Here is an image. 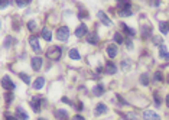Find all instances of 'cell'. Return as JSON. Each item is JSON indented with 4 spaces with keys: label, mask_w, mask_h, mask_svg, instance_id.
Here are the masks:
<instances>
[{
    "label": "cell",
    "mask_w": 169,
    "mask_h": 120,
    "mask_svg": "<svg viewBox=\"0 0 169 120\" xmlns=\"http://www.w3.org/2000/svg\"><path fill=\"white\" fill-rule=\"evenodd\" d=\"M143 117H145V120H160V116L156 111H152V110L143 111Z\"/></svg>",
    "instance_id": "5b68a950"
},
{
    "label": "cell",
    "mask_w": 169,
    "mask_h": 120,
    "mask_svg": "<svg viewBox=\"0 0 169 120\" xmlns=\"http://www.w3.org/2000/svg\"><path fill=\"white\" fill-rule=\"evenodd\" d=\"M19 77H20L22 80H23L25 84H29V82H30V78H29L28 74H23V72H20V74H19Z\"/></svg>",
    "instance_id": "d4e9b609"
},
{
    "label": "cell",
    "mask_w": 169,
    "mask_h": 120,
    "mask_svg": "<svg viewBox=\"0 0 169 120\" xmlns=\"http://www.w3.org/2000/svg\"><path fill=\"white\" fill-rule=\"evenodd\" d=\"M153 42L156 43V45H162V38H159V36H155V38H153Z\"/></svg>",
    "instance_id": "d6a6232c"
},
{
    "label": "cell",
    "mask_w": 169,
    "mask_h": 120,
    "mask_svg": "<svg viewBox=\"0 0 169 120\" xmlns=\"http://www.w3.org/2000/svg\"><path fill=\"white\" fill-rule=\"evenodd\" d=\"M46 57L54 59V61H58V59L61 58V48H59V46H52L46 52Z\"/></svg>",
    "instance_id": "3957f363"
},
{
    "label": "cell",
    "mask_w": 169,
    "mask_h": 120,
    "mask_svg": "<svg viewBox=\"0 0 169 120\" xmlns=\"http://www.w3.org/2000/svg\"><path fill=\"white\" fill-rule=\"evenodd\" d=\"M97 16H99V19L101 20V22H103L106 26H110V25H111V20H110V18H108V16L104 13V12H99V13H97Z\"/></svg>",
    "instance_id": "8fae6325"
},
{
    "label": "cell",
    "mask_w": 169,
    "mask_h": 120,
    "mask_svg": "<svg viewBox=\"0 0 169 120\" xmlns=\"http://www.w3.org/2000/svg\"><path fill=\"white\" fill-rule=\"evenodd\" d=\"M87 42L91 43V45H97V43H99V36L95 34L88 35V36H87Z\"/></svg>",
    "instance_id": "d6986e66"
},
{
    "label": "cell",
    "mask_w": 169,
    "mask_h": 120,
    "mask_svg": "<svg viewBox=\"0 0 169 120\" xmlns=\"http://www.w3.org/2000/svg\"><path fill=\"white\" fill-rule=\"evenodd\" d=\"M42 67V58L41 57H33L32 58V68L33 71H39Z\"/></svg>",
    "instance_id": "9c48e42d"
},
{
    "label": "cell",
    "mask_w": 169,
    "mask_h": 120,
    "mask_svg": "<svg viewBox=\"0 0 169 120\" xmlns=\"http://www.w3.org/2000/svg\"><path fill=\"white\" fill-rule=\"evenodd\" d=\"M43 86H45V78L43 77H38L36 80L33 81V88H35V90H41Z\"/></svg>",
    "instance_id": "7c38bea8"
},
{
    "label": "cell",
    "mask_w": 169,
    "mask_h": 120,
    "mask_svg": "<svg viewBox=\"0 0 169 120\" xmlns=\"http://www.w3.org/2000/svg\"><path fill=\"white\" fill-rule=\"evenodd\" d=\"M16 114H18L19 120H28L29 119L28 114H26V111H25L22 107H18V109H16Z\"/></svg>",
    "instance_id": "9a60e30c"
},
{
    "label": "cell",
    "mask_w": 169,
    "mask_h": 120,
    "mask_svg": "<svg viewBox=\"0 0 169 120\" xmlns=\"http://www.w3.org/2000/svg\"><path fill=\"white\" fill-rule=\"evenodd\" d=\"M103 93H104V87L101 86V84H99V86H95V87L93 88V94H94V96L100 97L101 94H103Z\"/></svg>",
    "instance_id": "ffe728a7"
},
{
    "label": "cell",
    "mask_w": 169,
    "mask_h": 120,
    "mask_svg": "<svg viewBox=\"0 0 169 120\" xmlns=\"http://www.w3.org/2000/svg\"><path fill=\"white\" fill-rule=\"evenodd\" d=\"M153 97H155V103H156V106H160V101H162V98L159 97V93L155 91V93H153Z\"/></svg>",
    "instance_id": "83f0119b"
},
{
    "label": "cell",
    "mask_w": 169,
    "mask_h": 120,
    "mask_svg": "<svg viewBox=\"0 0 169 120\" xmlns=\"http://www.w3.org/2000/svg\"><path fill=\"white\" fill-rule=\"evenodd\" d=\"M107 54L110 58H114L116 55H117V46L114 45V43H110L107 46Z\"/></svg>",
    "instance_id": "4fadbf2b"
},
{
    "label": "cell",
    "mask_w": 169,
    "mask_h": 120,
    "mask_svg": "<svg viewBox=\"0 0 169 120\" xmlns=\"http://www.w3.org/2000/svg\"><path fill=\"white\" fill-rule=\"evenodd\" d=\"M39 120H45V119H39Z\"/></svg>",
    "instance_id": "60d3db41"
},
{
    "label": "cell",
    "mask_w": 169,
    "mask_h": 120,
    "mask_svg": "<svg viewBox=\"0 0 169 120\" xmlns=\"http://www.w3.org/2000/svg\"><path fill=\"white\" fill-rule=\"evenodd\" d=\"M12 42H13V39H12V38H7V41L5 42V46H9V45H10Z\"/></svg>",
    "instance_id": "e575fe53"
},
{
    "label": "cell",
    "mask_w": 169,
    "mask_h": 120,
    "mask_svg": "<svg viewBox=\"0 0 169 120\" xmlns=\"http://www.w3.org/2000/svg\"><path fill=\"white\" fill-rule=\"evenodd\" d=\"M104 113H107V106L103 104V103H99L97 107H95V110H94V114H95V116H101V114H104Z\"/></svg>",
    "instance_id": "30bf717a"
},
{
    "label": "cell",
    "mask_w": 169,
    "mask_h": 120,
    "mask_svg": "<svg viewBox=\"0 0 169 120\" xmlns=\"http://www.w3.org/2000/svg\"><path fill=\"white\" fill-rule=\"evenodd\" d=\"M68 38H70V29L66 28V26H61V28L56 30V39L65 42V41H68Z\"/></svg>",
    "instance_id": "7a4b0ae2"
},
{
    "label": "cell",
    "mask_w": 169,
    "mask_h": 120,
    "mask_svg": "<svg viewBox=\"0 0 169 120\" xmlns=\"http://www.w3.org/2000/svg\"><path fill=\"white\" fill-rule=\"evenodd\" d=\"M124 117H126V120H136L135 113H127V114H124Z\"/></svg>",
    "instance_id": "4dcf8cb0"
},
{
    "label": "cell",
    "mask_w": 169,
    "mask_h": 120,
    "mask_svg": "<svg viewBox=\"0 0 169 120\" xmlns=\"http://www.w3.org/2000/svg\"><path fill=\"white\" fill-rule=\"evenodd\" d=\"M114 41H116V43H123L122 34H114Z\"/></svg>",
    "instance_id": "f1b7e54d"
},
{
    "label": "cell",
    "mask_w": 169,
    "mask_h": 120,
    "mask_svg": "<svg viewBox=\"0 0 169 120\" xmlns=\"http://www.w3.org/2000/svg\"><path fill=\"white\" fill-rule=\"evenodd\" d=\"M116 71H117V68H116V65L113 62L106 64V72H107V74H116Z\"/></svg>",
    "instance_id": "2e32d148"
},
{
    "label": "cell",
    "mask_w": 169,
    "mask_h": 120,
    "mask_svg": "<svg viewBox=\"0 0 169 120\" xmlns=\"http://www.w3.org/2000/svg\"><path fill=\"white\" fill-rule=\"evenodd\" d=\"M123 29H124V32H127V34H129V36H135V30H133V29H130L129 26L123 25Z\"/></svg>",
    "instance_id": "4316f807"
},
{
    "label": "cell",
    "mask_w": 169,
    "mask_h": 120,
    "mask_svg": "<svg viewBox=\"0 0 169 120\" xmlns=\"http://www.w3.org/2000/svg\"><path fill=\"white\" fill-rule=\"evenodd\" d=\"M29 43H30V46H32V49L35 51V52H39V51H41V46H39V42H38V38L35 36V35H32V36L29 38Z\"/></svg>",
    "instance_id": "52a82bcc"
},
{
    "label": "cell",
    "mask_w": 169,
    "mask_h": 120,
    "mask_svg": "<svg viewBox=\"0 0 169 120\" xmlns=\"http://www.w3.org/2000/svg\"><path fill=\"white\" fill-rule=\"evenodd\" d=\"M150 30H152V28H150V25L149 26H143V29H142V34H143V36H147V34H150Z\"/></svg>",
    "instance_id": "484cf974"
},
{
    "label": "cell",
    "mask_w": 169,
    "mask_h": 120,
    "mask_svg": "<svg viewBox=\"0 0 169 120\" xmlns=\"http://www.w3.org/2000/svg\"><path fill=\"white\" fill-rule=\"evenodd\" d=\"M87 32H88V29H87V26H85L84 23H80V26L75 29V36H78V38H81V36H84V35H87Z\"/></svg>",
    "instance_id": "ba28073f"
},
{
    "label": "cell",
    "mask_w": 169,
    "mask_h": 120,
    "mask_svg": "<svg viewBox=\"0 0 169 120\" xmlns=\"http://www.w3.org/2000/svg\"><path fill=\"white\" fill-rule=\"evenodd\" d=\"M168 82H169V75H168Z\"/></svg>",
    "instance_id": "ab89813d"
},
{
    "label": "cell",
    "mask_w": 169,
    "mask_h": 120,
    "mask_svg": "<svg viewBox=\"0 0 169 120\" xmlns=\"http://www.w3.org/2000/svg\"><path fill=\"white\" fill-rule=\"evenodd\" d=\"M162 78H163V77H162V72L158 71L155 74V81H162Z\"/></svg>",
    "instance_id": "1f68e13d"
},
{
    "label": "cell",
    "mask_w": 169,
    "mask_h": 120,
    "mask_svg": "<svg viewBox=\"0 0 169 120\" xmlns=\"http://www.w3.org/2000/svg\"><path fill=\"white\" fill-rule=\"evenodd\" d=\"M29 2H22V0H16V5L18 6H26Z\"/></svg>",
    "instance_id": "836d02e7"
},
{
    "label": "cell",
    "mask_w": 169,
    "mask_h": 120,
    "mask_svg": "<svg viewBox=\"0 0 169 120\" xmlns=\"http://www.w3.org/2000/svg\"><path fill=\"white\" fill-rule=\"evenodd\" d=\"M6 120H18L16 116H6Z\"/></svg>",
    "instance_id": "8d00e7d4"
},
{
    "label": "cell",
    "mask_w": 169,
    "mask_h": 120,
    "mask_svg": "<svg viewBox=\"0 0 169 120\" xmlns=\"http://www.w3.org/2000/svg\"><path fill=\"white\" fill-rule=\"evenodd\" d=\"M42 38L46 41V42H49L52 39V34H51V30L49 29H46V28H43L42 29Z\"/></svg>",
    "instance_id": "44dd1931"
},
{
    "label": "cell",
    "mask_w": 169,
    "mask_h": 120,
    "mask_svg": "<svg viewBox=\"0 0 169 120\" xmlns=\"http://www.w3.org/2000/svg\"><path fill=\"white\" fill-rule=\"evenodd\" d=\"M140 81H142L143 86H147V84H149V75H147V74H142V75H140Z\"/></svg>",
    "instance_id": "cb8c5ba5"
},
{
    "label": "cell",
    "mask_w": 169,
    "mask_h": 120,
    "mask_svg": "<svg viewBox=\"0 0 169 120\" xmlns=\"http://www.w3.org/2000/svg\"><path fill=\"white\" fill-rule=\"evenodd\" d=\"M166 106L169 107V94H168V96H166Z\"/></svg>",
    "instance_id": "f35d334b"
},
{
    "label": "cell",
    "mask_w": 169,
    "mask_h": 120,
    "mask_svg": "<svg viewBox=\"0 0 169 120\" xmlns=\"http://www.w3.org/2000/svg\"><path fill=\"white\" fill-rule=\"evenodd\" d=\"M131 68V61L126 59V61H122V70L123 71H129Z\"/></svg>",
    "instance_id": "603a6c76"
},
{
    "label": "cell",
    "mask_w": 169,
    "mask_h": 120,
    "mask_svg": "<svg viewBox=\"0 0 169 120\" xmlns=\"http://www.w3.org/2000/svg\"><path fill=\"white\" fill-rule=\"evenodd\" d=\"M41 104H42V97H33L30 100V107L35 113H39L41 111Z\"/></svg>",
    "instance_id": "277c9868"
},
{
    "label": "cell",
    "mask_w": 169,
    "mask_h": 120,
    "mask_svg": "<svg viewBox=\"0 0 169 120\" xmlns=\"http://www.w3.org/2000/svg\"><path fill=\"white\" fill-rule=\"evenodd\" d=\"M77 110H82V103H77Z\"/></svg>",
    "instance_id": "74e56055"
},
{
    "label": "cell",
    "mask_w": 169,
    "mask_h": 120,
    "mask_svg": "<svg viewBox=\"0 0 169 120\" xmlns=\"http://www.w3.org/2000/svg\"><path fill=\"white\" fill-rule=\"evenodd\" d=\"M117 10H119V14H120V16H131L130 3H129V2H119Z\"/></svg>",
    "instance_id": "6da1fadb"
},
{
    "label": "cell",
    "mask_w": 169,
    "mask_h": 120,
    "mask_svg": "<svg viewBox=\"0 0 169 120\" xmlns=\"http://www.w3.org/2000/svg\"><path fill=\"white\" fill-rule=\"evenodd\" d=\"M28 28H29V30H35V29H36V22H35V20H30L28 23Z\"/></svg>",
    "instance_id": "f546056e"
},
{
    "label": "cell",
    "mask_w": 169,
    "mask_h": 120,
    "mask_svg": "<svg viewBox=\"0 0 169 120\" xmlns=\"http://www.w3.org/2000/svg\"><path fill=\"white\" fill-rule=\"evenodd\" d=\"M159 30L163 35H166L169 32V22H160L159 23Z\"/></svg>",
    "instance_id": "e0dca14e"
},
{
    "label": "cell",
    "mask_w": 169,
    "mask_h": 120,
    "mask_svg": "<svg viewBox=\"0 0 169 120\" xmlns=\"http://www.w3.org/2000/svg\"><path fill=\"white\" fill-rule=\"evenodd\" d=\"M2 86L5 87L6 90H13L14 88V84H13V81H12V80H10V77H7V75H5V77H3V81H2Z\"/></svg>",
    "instance_id": "8992f818"
},
{
    "label": "cell",
    "mask_w": 169,
    "mask_h": 120,
    "mask_svg": "<svg viewBox=\"0 0 169 120\" xmlns=\"http://www.w3.org/2000/svg\"><path fill=\"white\" fill-rule=\"evenodd\" d=\"M159 57L162 58V59H169V52L165 45H160L159 46Z\"/></svg>",
    "instance_id": "5bb4252c"
},
{
    "label": "cell",
    "mask_w": 169,
    "mask_h": 120,
    "mask_svg": "<svg viewBox=\"0 0 169 120\" xmlns=\"http://www.w3.org/2000/svg\"><path fill=\"white\" fill-rule=\"evenodd\" d=\"M68 55H70V58H71V59H80V58H81L80 52H78V51H77V49H75V48H74V49H71Z\"/></svg>",
    "instance_id": "7402d4cb"
},
{
    "label": "cell",
    "mask_w": 169,
    "mask_h": 120,
    "mask_svg": "<svg viewBox=\"0 0 169 120\" xmlns=\"http://www.w3.org/2000/svg\"><path fill=\"white\" fill-rule=\"evenodd\" d=\"M72 120H85V119L82 117V116L78 114V116H74V119H72Z\"/></svg>",
    "instance_id": "d590c367"
},
{
    "label": "cell",
    "mask_w": 169,
    "mask_h": 120,
    "mask_svg": "<svg viewBox=\"0 0 169 120\" xmlns=\"http://www.w3.org/2000/svg\"><path fill=\"white\" fill-rule=\"evenodd\" d=\"M55 116L59 120H68V113H66L65 110H56L55 111Z\"/></svg>",
    "instance_id": "ac0fdd59"
}]
</instances>
